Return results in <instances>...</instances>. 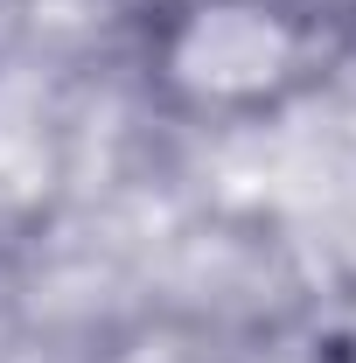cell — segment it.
Masks as SVG:
<instances>
[{
	"label": "cell",
	"mask_w": 356,
	"mask_h": 363,
	"mask_svg": "<svg viewBox=\"0 0 356 363\" xmlns=\"http://www.w3.org/2000/svg\"><path fill=\"white\" fill-rule=\"evenodd\" d=\"M119 70L175 133H272L356 84V0H119Z\"/></svg>",
	"instance_id": "6da1fadb"
},
{
	"label": "cell",
	"mask_w": 356,
	"mask_h": 363,
	"mask_svg": "<svg viewBox=\"0 0 356 363\" xmlns=\"http://www.w3.org/2000/svg\"><path fill=\"white\" fill-rule=\"evenodd\" d=\"M7 245H14V238H7V217H0V259H7Z\"/></svg>",
	"instance_id": "7a4b0ae2"
}]
</instances>
